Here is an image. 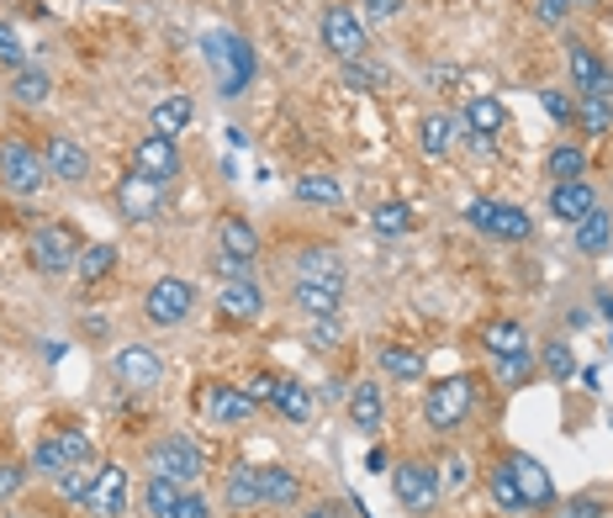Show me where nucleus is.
Instances as JSON below:
<instances>
[{"label":"nucleus","instance_id":"50","mask_svg":"<svg viewBox=\"0 0 613 518\" xmlns=\"http://www.w3.org/2000/svg\"><path fill=\"white\" fill-rule=\"evenodd\" d=\"M571 11H577V0H534V22L540 27H560Z\"/></svg>","mask_w":613,"mask_h":518},{"label":"nucleus","instance_id":"4","mask_svg":"<svg viewBox=\"0 0 613 518\" xmlns=\"http://www.w3.org/2000/svg\"><path fill=\"white\" fill-rule=\"evenodd\" d=\"M190 312H196V280H185V275H159L143 291V318L153 329H181Z\"/></svg>","mask_w":613,"mask_h":518},{"label":"nucleus","instance_id":"29","mask_svg":"<svg viewBox=\"0 0 613 518\" xmlns=\"http://www.w3.org/2000/svg\"><path fill=\"white\" fill-rule=\"evenodd\" d=\"M418 143H424V153H433V159H450L460 143V123L450 112H429L424 127H418Z\"/></svg>","mask_w":613,"mask_h":518},{"label":"nucleus","instance_id":"19","mask_svg":"<svg viewBox=\"0 0 613 518\" xmlns=\"http://www.w3.org/2000/svg\"><path fill=\"white\" fill-rule=\"evenodd\" d=\"M460 123H465V133H460V138H497V133H502V123H508V106H502L497 95L476 91L471 101H465Z\"/></svg>","mask_w":613,"mask_h":518},{"label":"nucleus","instance_id":"41","mask_svg":"<svg viewBox=\"0 0 613 518\" xmlns=\"http://www.w3.org/2000/svg\"><path fill=\"white\" fill-rule=\"evenodd\" d=\"M181 497H185L181 482H170V476H149V487H143V508H149L153 518H170Z\"/></svg>","mask_w":613,"mask_h":518},{"label":"nucleus","instance_id":"8","mask_svg":"<svg viewBox=\"0 0 613 518\" xmlns=\"http://www.w3.org/2000/svg\"><path fill=\"white\" fill-rule=\"evenodd\" d=\"M0 185L11 196H37L48 185V164L43 153H32L22 138H0Z\"/></svg>","mask_w":613,"mask_h":518},{"label":"nucleus","instance_id":"27","mask_svg":"<svg viewBox=\"0 0 613 518\" xmlns=\"http://www.w3.org/2000/svg\"><path fill=\"white\" fill-rule=\"evenodd\" d=\"M513 476H519L523 503H529V508H545V503H555L551 471H545V465H540L534 456H513Z\"/></svg>","mask_w":613,"mask_h":518},{"label":"nucleus","instance_id":"14","mask_svg":"<svg viewBox=\"0 0 613 518\" xmlns=\"http://www.w3.org/2000/svg\"><path fill=\"white\" fill-rule=\"evenodd\" d=\"M85 514H95V518H123L127 514V465H117V460L101 465L91 497H85Z\"/></svg>","mask_w":613,"mask_h":518},{"label":"nucleus","instance_id":"47","mask_svg":"<svg viewBox=\"0 0 613 518\" xmlns=\"http://www.w3.org/2000/svg\"><path fill=\"white\" fill-rule=\"evenodd\" d=\"M307 344H312V349H338V344H344V323H338V318H312Z\"/></svg>","mask_w":613,"mask_h":518},{"label":"nucleus","instance_id":"40","mask_svg":"<svg viewBox=\"0 0 613 518\" xmlns=\"http://www.w3.org/2000/svg\"><path fill=\"white\" fill-rule=\"evenodd\" d=\"M95 476H101V465H95V460L69 465V471L59 476V497H63V503H80V508H85V497H91V487H95Z\"/></svg>","mask_w":613,"mask_h":518},{"label":"nucleus","instance_id":"57","mask_svg":"<svg viewBox=\"0 0 613 518\" xmlns=\"http://www.w3.org/2000/svg\"><path fill=\"white\" fill-rule=\"evenodd\" d=\"M276 381H280V376H254V381H248L244 392L254 396V402H265V396H276Z\"/></svg>","mask_w":613,"mask_h":518},{"label":"nucleus","instance_id":"58","mask_svg":"<svg viewBox=\"0 0 613 518\" xmlns=\"http://www.w3.org/2000/svg\"><path fill=\"white\" fill-rule=\"evenodd\" d=\"M302 518H344V508H338V503H317V508H307Z\"/></svg>","mask_w":613,"mask_h":518},{"label":"nucleus","instance_id":"53","mask_svg":"<svg viewBox=\"0 0 613 518\" xmlns=\"http://www.w3.org/2000/svg\"><path fill=\"white\" fill-rule=\"evenodd\" d=\"M540 106L551 112L555 123H571V117H577V101H571L566 91H540Z\"/></svg>","mask_w":613,"mask_h":518},{"label":"nucleus","instance_id":"10","mask_svg":"<svg viewBox=\"0 0 613 518\" xmlns=\"http://www.w3.org/2000/svg\"><path fill=\"white\" fill-rule=\"evenodd\" d=\"M132 170H138L143 181H153V185H170L175 175H181V143H175V138H159V133L138 138V149H132Z\"/></svg>","mask_w":613,"mask_h":518},{"label":"nucleus","instance_id":"21","mask_svg":"<svg viewBox=\"0 0 613 518\" xmlns=\"http://www.w3.org/2000/svg\"><path fill=\"white\" fill-rule=\"evenodd\" d=\"M598 212V196H592V185L587 181H566V185H551V217H560V222H582V217Z\"/></svg>","mask_w":613,"mask_h":518},{"label":"nucleus","instance_id":"26","mask_svg":"<svg viewBox=\"0 0 613 518\" xmlns=\"http://www.w3.org/2000/svg\"><path fill=\"white\" fill-rule=\"evenodd\" d=\"M344 275H349V265L334 244H312L297 254V280H344Z\"/></svg>","mask_w":613,"mask_h":518},{"label":"nucleus","instance_id":"38","mask_svg":"<svg viewBox=\"0 0 613 518\" xmlns=\"http://www.w3.org/2000/svg\"><path fill=\"white\" fill-rule=\"evenodd\" d=\"M609 244H613V217L598 207L592 217L577 222V249H582V254H609Z\"/></svg>","mask_w":613,"mask_h":518},{"label":"nucleus","instance_id":"6","mask_svg":"<svg viewBox=\"0 0 613 518\" xmlns=\"http://www.w3.org/2000/svg\"><path fill=\"white\" fill-rule=\"evenodd\" d=\"M465 222L476 228V233H487V239H502V244H523L529 233H534V217L513 207V202H491V196H476V202H465Z\"/></svg>","mask_w":613,"mask_h":518},{"label":"nucleus","instance_id":"13","mask_svg":"<svg viewBox=\"0 0 613 518\" xmlns=\"http://www.w3.org/2000/svg\"><path fill=\"white\" fill-rule=\"evenodd\" d=\"M43 164H48V175L63 185H80L91 175V149L80 143V138H69V133H54L48 138V149H43Z\"/></svg>","mask_w":613,"mask_h":518},{"label":"nucleus","instance_id":"49","mask_svg":"<svg viewBox=\"0 0 613 518\" xmlns=\"http://www.w3.org/2000/svg\"><path fill=\"white\" fill-rule=\"evenodd\" d=\"M355 11H360V22H366V27H381V22L402 16V0H360Z\"/></svg>","mask_w":613,"mask_h":518},{"label":"nucleus","instance_id":"17","mask_svg":"<svg viewBox=\"0 0 613 518\" xmlns=\"http://www.w3.org/2000/svg\"><path fill=\"white\" fill-rule=\"evenodd\" d=\"M159 202H164V185L143 181L138 170L117 181V212H123L127 222H149V217H159Z\"/></svg>","mask_w":613,"mask_h":518},{"label":"nucleus","instance_id":"43","mask_svg":"<svg viewBox=\"0 0 613 518\" xmlns=\"http://www.w3.org/2000/svg\"><path fill=\"white\" fill-rule=\"evenodd\" d=\"M386 80H392V74H386L381 64H370V59L344 64V85H349V91H386Z\"/></svg>","mask_w":613,"mask_h":518},{"label":"nucleus","instance_id":"12","mask_svg":"<svg viewBox=\"0 0 613 518\" xmlns=\"http://www.w3.org/2000/svg\"><path fill=\"white\" fill-rule=\"evenodd\" d=\"M201 413H207L212 424L233 428V424H248V418L259 413V402H254L244 387H222V381H207V387H201Z\"/></svg>","mask_w":613,"mask_h":518},{"label":"nucleus","instance_id":"54","mask_svg":"<svg viewBox=\"0 0 613 518\" xmlns=\"http://www.w3.org/2000/svg\"><path fill=\"white\" fill-rule=\"evenodd\" d=\"M545 370H551L555 381H566V376L577 370V355H571L566 344H551V349H545Z\"/></svg>","mask_w":613,"mask_h":518},{"label":"nucleus","instance_id":"24","mask_svg":"<svg viewBox=\"0 0 613 518\" xmlns=\"http://www.w3.org/2000/svg\"><path fill=\"white\" fill-rule=\"evenodd\" d=\"M302 497V482L291 465H259V508H291Z\"/></svg>","mask_w":613,"mask_h":518},{"label":"nucleus","instance_id":"59","mask_svg":"<svg viewBox=\"0 0 613 518\" xmlns=\"http://www.w3.org/2000/svg\"><path fill=\"white\" fill-rule=\"evenodd\" d=\"M323 396H328V402H344V396H349V381H328V387H323Z\"/></svg>","mask_w":613,"mask_h":518},{"label":"nucleus","instance_id":"16","mask_svg":"<svg viewBox=\"0 0 613 518\" xmlns=\"http://www.w3.org/2000/svg\"><path fill=\"white\" fill-rule=\"evenodd\" d=\"M259 312H265V291H259L254 275L222 280V291H217V318H228V323H254Z\"/></svg>","mask_w":613,"mask_h":518},{"label":"nucleus","instance_id":"42","mask_svg":"<svg viewBox=\"0 0 613 518\" xmlns=\"http://www.w3.org/2000/svg\"><path fill=\"white\" fill-rule=\"evenodd\" d=\"M551 175H555V185L582 181V175H587V153L577 149V143H555V149H551Z\"/></svg>","mask_w":613,"mask_h":518},{"label":"nucleus","instance_id":"35","mask_svg":"<svg viewBox=\"0 0 613 518\" xmlns=\"http://www.w3.org/2000/svg\"><path fill=\"white\" fill-rule=\"evenodd\" d=\"M491 503H497L502 514H523V508H529V503H523L519 476H513V460H502V465H491Z\"/></svg>","mask_w":613,"mask_h":518},{"label":"nucleus","instance_id":"9","mask_svg":"<svg viewBox=\"0 0 613 518\" xmlns=\"http://www.w3.org/2000/svg\"><path fill=\"white\" fill-rule=\"evenodd\" d=\"M323 48H328L338 64L366 59L370 27L360 22V11H355V5H328V11H323Z\"/></svg>","mask_w":613,"mask_h":518},{"label":"nucleus","instance_id":"18","mask_svg":"<svg viewBox=\"0 0 613 518\" xmlns=\"http://www.w3.org/2000/svg\"><path fill=\"white\" fill-rule=\"evenodd\" d=\"M381 424H386V387L381 381H355L349 387V428L381 434Z\"/></svg>","mask_w":613,"mask_h":518},{"label":"nucleus","instance_id":"1","mask_svg":"<svg viewBox=\"0 0 613 518\" xmlns=\"http://www.w3.org/2000/svg\"><path fill=\"white\" fill-rule=\"evenodd\" d=\"M201 59H207L217 91L228 95V101H239V95L254 85V69H259L254 48H248V37H239V32H228V27L201 32Z\"/></svg>","mask_w":613,"mask_h":518},{"label":"nucleus","instance_id":"61","mask_svg":"<svg viewBox=\"0 0 613 518\" xmlns=\"http://www.w3.org/2000/svg\"><path fill=\"white\" fill-rule=\"evenodd\" d=\"M577 5H598V0H577Z\"/></svg>","mask_w":613,"mask_h":518},{"label":"nucleus","instance_id":"33","mask_svg":"<svg viewBox=\"0 0 613 518\" xmlns=\"http://www.w3.org/2000/svg\"><path fill=\"white\" fill-rule=\"evenodd\" d=\"M571 123L582 127V138H603L613 127V95H577V117Z\"/></svg>","mask_w":613,"mask_h":518},{"label":"nucleus","instance_id":"3","mask_svg":"<svg viewBox=\"0 0 613 518\" xmlns=\"http://www.w3.org/2000/svg\"><path fill=\"white\" fill-rule=\"evenodd\" d=\"M392 492H397L402 514H413V518L433 514L439 497H444L439 465H429V460H397V465H392Z\"/></svg>","mask_w":613,"mask_h":518},{"label":"nucleus","instance_id":"31","mask_svg":"<svg viewBox=\"0 0 613 518\" xmlns=\"http://www.w3.org/2000/svg\"><path fill=\"white\" fill-rule=\"evenodd\" d=\"M375 366H381V376H392V381H402V387H407V381H424V355H418V349H407V344H386V349H381V355H375Z\"/></svg>","mask_w":613,"mask_h":518},{"label":"nucleus","instance_id":"34","mask_svg":"<svg viewBox=\"0 0 613 518\" xmlns=\"http://www.w3.org/2000/svg\"><path fill=\"white\" fill-rule=\"evenodd\" d=\"M291 196L297 202H307V207H338L344 202V185L334 181V175H297V185H291Z\"/></svg>","mask_w":613,"mask_h":518},{"label":"nucleus","instance_id":"2","mask_svg":"<svg viewBox=\"0 0 613 518\" xmlns=\"http://www.w3.org/2000/svg\"><path fill=\"white\" fill-rule=\"evenodd\" d=\"M471 407H476V381L471 376H444V381H433L429 396H424V424L433 434H455L465 418H471Z\"/></svg>","mask_w":613,"mask_h":518},{"label":"nucleus","instance_id":"55","mask_svg":"<svg viewBox=\"0 0 613 518\" xmlns=\"http://www.w3.org/2000/svg\"><path fill=\"white\" fill-rule=\"evenodd\" d=\"M170 518H212V503H207L201 492H190V487H185V497L175 503V514H170Z\"/></svg>","mask_w":613,"mask_h":518},{"label":"nucleus","instance_id":"52","mask_svg":"<svg viewBox=\"0 0 613 518\" xmlns=\"http://www.w3.org/2000/svg\"><path fill=\"white\" fill-rule=\"evenodd\" d=\"M27 482V465H16V460H0V503H11L16 492Z\"/></svg>","mask_w":613,"mask_h":518},{"label":"nucleus","instance_id":"20","mask_svg":"<svg viewBox=\"0 0 613 518\" xmlns=\"http://www.w3.org/2000/svg\"><path fill=\"white\" fill-rule=\"evenodd\" d=\"M571 85H577V95H613L609 64L598 59L587 43H571Z\"/></svg>","mask_w":613,"mask_h":518},{"label":"nucleus","instance_id":"15","mask_svg":"<svg viewBox=\"0 0 613 518\" xmlns=\"http://www.w3.org/2000/svg\"><path fill=\"white\" fill-rule=\"evenodd\" d=\"M291 302H297V312H307V318H338L344 302H349V286H344V280H297V286H291Z\"/></svg>","mask_w":613,"mask_h":518},{"label":"nucleus","instance_id":"56","mask_svg":"<svg viewBox=\"0 0 613 518\" xmlns=\"http://www.w3.org/2000/svg\"><path fill=\"white\" fill-rule=\"evenodd\" d=\"M439 471H444V476H439L444 487H465V476H471V471H465V456H450Z\"/></svg>","mask_w":613,"mask_h":518},{"label":"nucleus","instance_id":"44","mask_svg":"<svg viewBox=\"0 0 613 518\" xmlns=\"http://www.w3.org/2000/svg\"><path fill=\"white\" fill-rule=\"evenodd\" d=\"M603 514H609V492L587 487V492H577V497H566L555 518H603Z\"/></svg>","mask_w":613,"mask_h":518},{"label":"nucleus","instance_id":"5","mask_svg":"<svg viewBox=\"0 0 613 518\" xmlns=\"http://www.w3.org/2000/svg\"><path fill=\"white\" fill-rule=\"evenodd\" d=\"M80 239L63 228V222H37L27 233V260L37 275H69L74 270V260H80Z\"/></svg>","mask_w":613,"mask_h":518},{"label":"nucleus","instance_id":"51","mask_svg":"<svg viewBox=\"0 0 613 518\" xmlns=\"http://www.w3.org/2000/svg\"><path fill=\"white\" fill-rule=\"evenodd\" d=\"M212 270H217V280H244V275H254V265H248V260H239V254H222V249H217Z\"/></svg>","mask_w":613,"mask_h":518},{"label":"nucleus","instance_id":"48","mask_svg":"<svg viewBox=\"0 0 613 518\" xmlns=\"http://www.w3.org/2000/svg\"><path fill=\"white\" fill-rule=\"evenodd\" d=\"M0 64H5V69H22V64H27V48H22V32L11 27V22H0Z\"/></svg>","mask_w":613,"mask_h":518},{"label":"nucleus","instance_id":"36","mask_svg":"<svg viewBox=\"0 0 613 518\" xmlns=\"http://www.w3.org/2000/svg\"><path fill=\"white\" fill-rule=\"evenodd\" d=\"M27 471H37V476H48V482H59L63 471H69V456H63L59 434H48V439H37V445H32Z\"/></svg>","mask_w":613,"mask_h":518},{"label":"nucleus","instance_id":"37","mask_svg":"<svg viewBox=\"0 0 613 518\" xmlns=\"http://www.w3.org/2000/svg\"><path fill=\"white\" fill-rule=\"evenodd\" d=\"M117 270V244H85L80 249V260H74V275L80 280H106V275Z\"/></svg>","mask_w":613,"mask_h":518},{"label":"nucleus","instance_id":"39","mask_svg":"<svg viewBox=\"0 0 613 518\" xmlns=\"http://www.w3.org/2000/svg\"><path fill=\"white\" fill-rule=\"evenodd\" d=\"M370 228H375L381 239H402V233H413V207H407V202H381V207L370 212Z\"/></svg>","mask_w":613,"mask_h":518},{"label":"nucleus","instance_id":"23","mask_svg":"<svg viewBox=\"0 0 613 518\" xmlns=\"http://www.w3.org/2000/svg\"><path fill=\"white\" fill-rule=\"evenodd\" d=\"M276 413L286 424H312V413H317V392L307 387V381H291V376H280L276 381Z\"/></svg>","mask_w":613,"mask_h":518},{"label":"nucleus","instance_id":"11","mask_svg":"<svg viewBox=\"0 0 613 518\" xmlns=\"http://www.w3.org/2000/svg\"><path fill=\"white\" fill-rule=\"evenodd\" d=\"M112 370H117V381H123L127 392H149V387L164 381V360L153 355L149 344H123L112 355Z\"/></svg>","mask_w":613,"mask_h":518},{"label":"nucleus","instance_id":"46","mask_svg":"<svg viewBox=\"0 0 613 518\" xmlns=\"http://www.w3.org/2000/svg\"><path fill=\"white\" fill-rule=\"evenodd\" d=\"M59 445L63 456H69V465H80V460H95V445L85 428H59Z\"/></svg>","mask_w":613,"mask_h":518},{"label":"nucleus","instance_id":"22","mask_svg":"<svg viewBox=\"0 0 613 518\" xmlns=\"http://www.w3.org/2000/svg\"><path fill=\"white\" fill-rule=\"evenodd\" d=\"M190 123H196V101H190L185 91L164 95V101L149 112V133H159V138H181Z\"/></svg>","mask_w":613,"mask_h":518},{"label":"nucleus","instance_id":"30","mask_svg":"<svg viewBox=\"0 0 613 518\" xmlns=\"http://www.w3.org/2000/svg\"><path fill=\"white\" fill-rule=\"evenodd\" d=\"M217 249L222 254H239V260H259V233H254V222L248 217H222V233H217Z\"/></svg>","mask_w":613,"mask_h":518},{"label":"nucleus","instance_id":"25","mask_svg":"<svg viewBox=\"0 0 613 518\" xmlns=\"http://www.w3.org/2000/svg\"><path fill=\"white\" fill-rule=\"evenodd\" d=\"M482 349H487L491 360L523 355V349H529V329H523L519 318H491L487 329H482Z\"/></svg>","mask_w":613,"mask_h":518},{"label":"nucleus","instance_id":"60","mask_svg":"<svg viewBox=\"0 0 613 518\" xmlns=\"http://www.w3.org/2000/svg\"><path fill=\"white\" fill-rule=\"evenodd\" d=\"M598 307H603V312H609V318H613V291H609V297H598Z\"/></svg>","mask_w":613,"mask_h":518},{"label":"nucleus","instance_id":"32","mask_svg":"<svg viewBox=\"0 0 613 518\" xmlns=\"http://www.w3.org/2000/svg\"><path fill=\"white\" fill-rule=\"evenodd\" d=\"M222 503L228 508H259V465H233L222 482Z\"/></svg>","mask_w":613,"mask_h":518},{"label":"nucleus","instance_id":"45","mask_svg":"<svg viewBox=\"0 0 613 518\" xmlns=\"http://www.w3.org/2000/svg\"><path fill=\"white\" fill-rule=\"evenodd\" d=\"M491 366H497V381H502V387H519V381L534 376V355L523 349V355H502V360H491Z\"/></svg>","mask_w":613,"mask_h":518},{"label":"nucleus","instance_id":"7","mask_svg":"<svg viewBox=\"0 0 613 518\" xmlns=\"http://www.w3.org/2000/svg\"><path fill=\"white\" fill-rule=\"evenodd\" d=\"M201 471H207V465H201V445H196L190 434H164L149 450V476H170V482H181V487H196Z\"/></svg>","mask_w":613,"mask_h":518},{"label":"nucleus","instance_id":"28","mask_svg":"<svg viewBox=\"0 0 613 518\" xmlns=\"http://www.w3.org/2000/svg\"><path fill=\"white\" fill-rule=\"evenodd\" d=\"M48 95H54V74H48L43 64L11 69V101H16V106H43Z\"/></svg>","mask_w":613,"mask_h":518}]
</instances>
